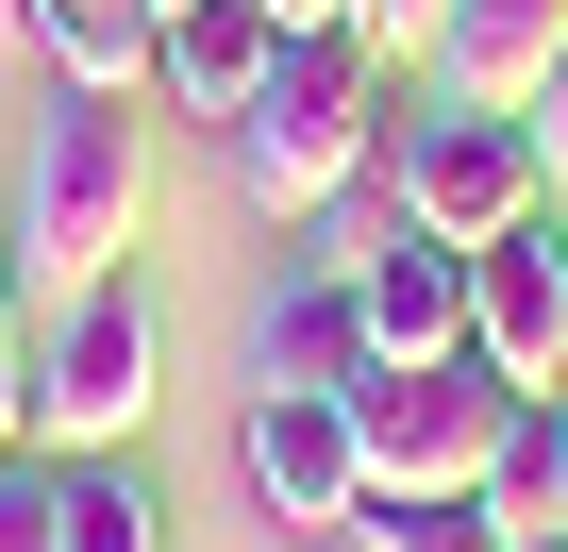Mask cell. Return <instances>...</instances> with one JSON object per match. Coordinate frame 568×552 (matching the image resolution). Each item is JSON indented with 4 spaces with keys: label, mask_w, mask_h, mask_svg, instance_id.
Masks as SVG:
<instances>
[{
    "label": "cell",
    "mask_w": 568,
    "mask_h": 552,
    "mask_svg": "<svg viewBox=\"0 0 568 552\" xmlns=\"http://www.w3.org/2000/svg\"><path fill=\"white\" fill-rule=\"evenodd\" d=\"M352 168H385V51H368L352 18H318V34H284V68L251 84L234 184H251L267 218H318V201H352Z\"/></svg>",
    "instance_id": "6da1fadb"
},
{
    "label": "cell",
    "mask_w": 568,
    "mask_h": 552,
    "mask_svg": "<svg viewBox=\"0 0 568 552\" xmlns=\"http://www.w3.org/2000/svg\"><path fill=\"white\" fill-rule=\"evenodd\" d=\"M134 234H151V118L118 84H68L34 118V168H18V268L34 285H101Z\"/></svg>",
    "instance_id": "7a4b0ae2"
},
{
    "label": "cell",
    "mask_w": 568,
    "mask_h": 552,
    "mask_svg": "<svg viewBox=\"0 0 568 552\" xmlns=\"http://www.w3.org/2000/svg\"><path fill=\"white\" fill-rule=\"evenodd\" d=\"M335 402H352L368 485H501V452H518V385H501L485 352H418V369L368 352Z\"/></svg>",
    "instance_id": "3957f363"
},
{
    "label": "cell",
    "mask_w": 568,
    "mask_h": 552,
    "mask_svg": "<svg viewBox=\"0 0 568 552\" xmlns=\"http://www.w3.org/2000/svg\"><path fill=\"white\" fill-rule=\"evenodd\" d=\"M385 184H402V218L418 234H452V251H485V234H518V218H551V168H535V118H501V101H418V118H385Z\"/></svg>",
    "instance_id": "277c9868"
},
{
    "label": "cell",
    "mask_w": 568,
    "mask_h": 552,
    "mask_svg": "<svg viewBox=\"0 0 568 552\" xmlns=\"http://www.w3.org/2000/svg\"><path fill=\"white\" fill-rule=\"evenodd\" d=\"M151 385H168V319L118 285V268L68 285V319L34 335V452H134Z\"/></svg>",
    "instance_id": "5b68a950"
},
{
    "label": "cell",
    "mask_w": 568,
    "mask_h": 552,
    "mask_svg": "<svg viewBox=\"0 0 568 552\" xmlns=\"http://www.w3.org/2000/svg\"><path fill=\"white\" fill-rule=\"evenodd\" d=\"M234 485H251V519H267L284 552L352 535V519H368V452H352V402H284V385H251V419H234Z\"/></svg>",
    "instance_id": "8992f818"
},
{
    "label": "cell",
    "mask_w": 568,
    "mask_h": 552,
    "mask_svg": "<svg viewBox=\"0 0 568 552\" xmlns=\"http://www.w3.org/2000/svg\"><path fill=\"white\" fill-rule=\"evenodd\" d=\"M468 352H485L518 402L568 385V234H551V218H518V234L468 251Z\"/></svg>",
    "instance_id": "52a82bcc"
},
{
    "label": "cell",
    "mask_w": 568,
    "mask_h": 552,
    "mask_svg": "<svg viewBox=\"0 0 568 552\" xmlns=\"http://www.w3.org/2000/svg\"><path fill=\"white\" fill-rule=\"evenodd\" d=\"M352 319H368V352H385V369L468 352V251H452V234H418V218H385V234L352 251Z\"/></svg>",
    "instance_id": "ba28073f"
},
{
    "label": "cell",
    "mask_w": 568,
    "mask_h": 552,
    "mask_svg": "<svg viewBox=\"0 0 568 552\" xmlns=\"http://www.w3.org/2000/svg\"><path fill=\"white\" fill-rule=\"evenodd\" d=\"M284 68V18H267V0H168V18H151V101L168 118H251V84Z\"/></svg>",
    "instance_id": "9c48e42d"
},
{
    "label": "cell",
    "mask_w": 568,
    "mask_h": 552,
    "mask_svg": "<svg viewBox=\"0 0 568 552\" xmlns=\"http://www.w3.org/2000/svg\"><path fill=\"white\" fill-rule=\"evenodd\" d=\"M568 51V0H435V84L452 101H535V68Z\"/></svg>",
    "instance_id": "30bf717a"
},
{
    "label": "cell",
    "mask_w": 568,
    "mask_h": 552,
    "mask_svg": "<svg viewBox=\"0 0 568 552\" xmlns=\"http://www.w3.org/2000/svg\"><path fill=\"white\" fill-rule=\"evenodd\" d=\"M352 369H368L352 268H335V285H284V302H267V335H251V385H284V402H335Z\"/></svg>",
    "instance_id": "8fae6325"
},
{
    "label": "cell",
    "mask_w": 568,
    "mask_h": 552,
    "mask_svg": "<svg viewBox=\"0 0 568 552\" xmlns=\"http://www.w3.org/2000/svg\"><path fill=\"white\" fill-rule=\"evenodd\" d=\"M51 552H168V485L134 452H68V502H51Z\"/></svg>",
    "instance_id": "7c38bea8"
},
{
    "label": "cell",
    "mask_w": 568,
    "mask_h": 552,
    "mask_svg": "<svg viewBox=\"0 0 568 552\" xmlns=\"http://www.w3.org/2000/svg\"><path fill=\"white\" fill-rule=\"evenodd\" d=\"M368 552H501L518 519L485 502V485H368V519H352Z\"/></svg>",
    "instance_id": "4fadbf2b"
},
{
    "label": "cell",
    "mask_w": 568,
    "mask_h": 552,
    "mask_svg": "<svg viewBox=\"0 0 568 552\" xmlns=\"http://www.w3.org/2000/svg\"><path fill=\"white\" fill-rule=\"evenodd\" d=\"M518 535H568V385L551 402H518V452H501V485H485Z\"/></svg>",
    "instance_id": "5bb4252c"
},
{
    "label": "cell",
    "mask_w": 568,
    "mask_h": 552,
    "mask_svg": "<svg viewBox=\"0 0 568 552\" xmlns=\"http://www.w3.org/2000/svg\"><path fill=\"white\" fill-rule=\"evenodd\" d=\"M51 502H68V452H0V552H51Z\"/></svg>",
    "instance_id": "9a60e30c"
},
{
    "label": "cell",
    "mask_w": 568,
    "mask_h": 552,
    "mask_svg": "<svg viewBox=\"0 0 568 552\" xmlns=\"http://www.w3.org/2000/svg\"><path fill=\"white\" fill-rule=\"evenodd\" d=\"M518 118H535V168H551V218H568V51L535 68V101H518Z\"/></svg>",
    "instance_id": "2e32d148"
},
{
    "label": "cell",
    "mask_w": 568,
    "mask_h": 552,
    "mask_svg": "<svg viewBox=\"0 0 568 552\" xmlns=\"http://www.w3.org/2000/svg\"><path fill=\"white\" fill-rule=\"evenodd\" d=\"M352 34H368V51H418V34H435V0H352Z\"/></svg>",
    "instance_id": "e0dca14e"
},
{
    "label": "cell",
    "mask_w": 568,
    "mask_h": 552,
    "mask_svg": "<svg viewBox=\"0 0 568 552\" xmlns=\"http://www.w3.org/2000/svg\"><path fill=\"white\" fill-rule=\"evenodd\" d=\"M34 435V352H0V452Z\"/></svg>",
    "instance_id": "ac0fdd59"
},
{
    "label": "cell",
    "mask_w": 568,
    "mask_h": 552,
    "mask_svg": "<svg viewBox=\"0 0 568 552\" xmlns=\"http://www.w3.org/2000/svg\"><path fill=\"white\" fill-rule=\"evenodd\" d=\"M0 352H18V234H0Z\"/></svg>",
    "instance_id": "d6986e66"
},
{
    "label": "cell",
    "mask_w": 568,
    "mask_h": 552,
    "mask_svg": "<svg viewBox=\"0 0 568 552\" xmlns=\"http://www.w3.org/2000/svg\"><path fill=\"white\" fill-rule=\"evenodd\" d=\"M267 18H284V34H318V18H352V0H267Z\"/></svg>",
    "instance_id": "ffe728a7"
},
{
    "label": "cell",
    "mask_w": 568,
    "mask_h": 552,
    "mask_svg": "<svg viewBox=\"0 0 568 552\" xmlns=\"http://www.w3.org/2000/svg\"><path fill=\"white\" fill-rule=\"evenodd\" d=\"M0 34H34V0H0Z\"/></svg>",
    "instance_id": "44dd1931"
},
{
    "label": "cell",
    "mask_w": 568,
    "mask_h": 552,
    "mask_svg": "<svg viewBox=\"0 0 568 552\" xmlns=\"http://www.w3.org/2000/svg\"><path fill=\"white\" fill-rule=\"evenodd\" d=\"M501 552H568V535H501Z\"/></svg>",
    "instance_id": "7402d4cb"
},
{
    "label": "cell",
    "mask_w": 568,
    "mask_h": 552,
    "mask_svg": "<svg viewBox=\"0 0 568 552\" xmlns=\"http://www.w3.org/2000/svg\"><path fill=\"white\" fill-rule=\"evenodd\" d=\"M151 18H168V0H151Z\"/></svg>",
    "instance_id": "603a6c76"
}]
</instances>
